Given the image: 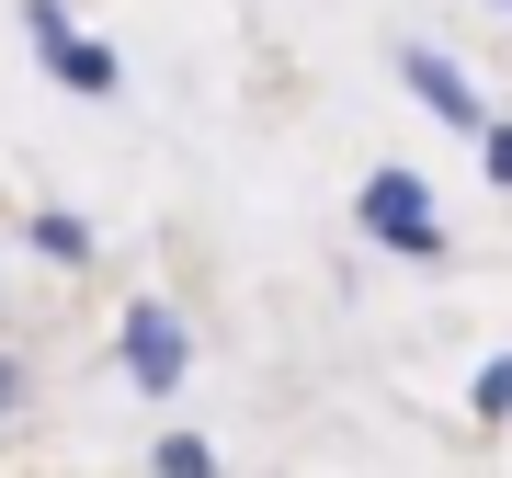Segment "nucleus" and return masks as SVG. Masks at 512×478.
<instances>
[{
  "instance_id": "nucleus-1",
  "label": "nucleus",
  "mask_w": 512,
  "mask_h": 478,
  "mask_svg": "<svg viewBox=\"0 0 512 478\" xmlns=\"http://www.w3.org/2000/svg\"><path fill=\"white\" fill-rule=\"evenodd\" d=\"M353 217H365V239H387V251L444 262V217H433V183H421V171H376V183L353 194Z\"/></svg>"
},
{
  "instance_id": "nucleus-7",
  "label": "nucleus",
  "mask_w": 512,
  "mask_h": 478,
  "mask_svg": "<svg viewBox=\"0 0 512 478\" xmlns=\"http://www.w3.org/2000/svg\"><path fill=\"white\" fill-rule=\"evenodd\" d=\"M478 422H512V353H490V365H478Z\"/></svg>"
},
{
  "instance_id": "nucleus-10",
  "label": "nucleus",
  "mask_w": 512,
  "mask_h": 478,
  "mask_svg": "<svg viewBox=\"0 0 512 478\" xmlns=\"http://www.w3.org/2000/svg\"><path fill=\"white\" fill-rule=\"evenodd\" d=\"M501 12H512V0H501Z\"/></svg>"
},
{
  "instance_id": "nucleus-2",
  "label": "nucleus",
  "mask_w": 512,
  "mask_h": 478,
  "mask_svg": "<svg viewBox=\"0 0 512 478\" xmlns=\"http://www.w3.org/2000/svg\"><path fill=\"white\" fill-rule=\"evenodd\" d=\"M183 365H194L183 308H171V296H137V308H126V376L148 387V399H171V387H183Z\"/></svg>"
},
{
  "instance_id": "nucleus-6",
  "label": "nucleus",
  "mask_w": 512,
  "mask_h": 478,
  "mask_svg": "<svg viewBox=\"0 0 512 478\" xmlns=\"http://www.w3.org/2000/svg\"><path fill=\"white\" fill-rule=\"evenodd\" d=\"M35 251L46 262H92V228H80L69 205H46V217H35Z\"/></svg>"
},
{
  "instance_id": "nucleus-9",
  "label": "nucleus",
  "mask_w": 512,
  "mask_h": 478,
  "mask_svg": "<svg viewBox=\"0 0 512 478\" xmlns=\"http://www.w3.org/2000/svg\"><path fill=\"white\" fill-rule=\"evenodd\" d=\"M23 399V365H12V353H0V410H12Z\"/></svg>"
},
{
  "instance_id": "nucleus-5",
  "label": "nucleus",
  "mask_w": 512,
  "mask_h": 478,
  "mask_svg": "<svg viewBox=\"0 0 512 478\" xmlns=\"http://www.w3.org/2000/svg\"><path fill=\"white\" fill-rule=\"evenodd\" d=\"M148 478H217V444H205V433H160Z\"/></svg>"
},
{
  "instance_id": "nucleus-3",
  "label": "nucleus",
  "mask_w": 512,
  "mask_h": 478,
  "mask_svg": "<svg viewBox=\"0 0 512 478\" xmlns=\"http://www.w3.org/2000/svg\"><path fill=\"white\" fill-rule=\"evenodd\" d=\"M23 35H35V57H46V80H69V92H114V46H92L57 0H23Z\"/></svg>"
},
{
  "instance_id": "nucleus-4",
  "label": "nucleus",
  "mask_w": 512,
  "mask_h": 478,
  "mask_svg": "<svg viewBox=\"0 0 512 478\" xmlns=\"http://www.w3.org/2000/svg\"><path fill=\"white\" fill-rule=\"evenodd\" d=\"M399 80H410V92H421V103L444 114V126H467V137L490 126V114H478V92H467V69H456V57H433V46H399Z\"/></svg>"
},
{
  "instance_id": "nucleus-8",
  "label": "nucleus",
  "mask_w": 512,
  "mask_h": 478,
  "mask_svg": "<svg viewBox=\"0 0 512 478\" xmlns=\"http://www.w3.org/2000/svg\"><path fill=\"white\" fill-rule=\"evenodd\" d=\"M478 160H490V183H512V126H478Z\"/></svg>"
}]
</instances>
